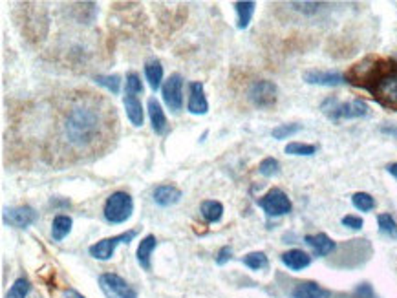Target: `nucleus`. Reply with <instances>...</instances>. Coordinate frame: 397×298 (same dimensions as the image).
<instances>
[{"mask_svg":"<svg viewBox=\"0 0 397 298\" xmlns=\"http://www.w3.org/2000/svg\"><path fill=\"white\" fill-rule=\"evenodd\" d=\"M114 106L99 95H77L65 110L61 121V138L70 154H94L112 138Z\"/></svg>","mask_w":397,"mask_h":298,"instance_id":"obj_1","label":"nucleus"},{"mask_svg":"<svg viewBox=\"0 0 397 298\" xmlns=\"http://www.w3.org/2000/svg\"><path fill=\"white\" fill-rule=\"evenodd\" d=\"M132 212H134V199L129 192L117 190V192L108 196V199L104 202L103 214L108 224H125L126 220H130Z\"/></svg>","mask_w":397,"mask_h":298,"instance_id":"obj_2","label":"nucleus"},{"mask_svg":"<svg viewBox=\"0 0 397 298\" xmlns=\"http://www.w3.org/2000/svg\"><path fill=\"white\" fill-rule=\"evenodd\" d=\"M320 110H322L332 121H339V119H359V117H364L368 114V104L361 99L341 103V101L335 99V97H328V99L322 103Z\"/></svg>","mask_w":397,"mask_h":298,"instance_id":"obj_3","label":"nucleus"},{"mask_svg":"<svg viewBox=\"0 0 397 298\" xmlns=\"http://www.w3.org/2000/svg\"><path fill=\"white\" fill-rule=\"evenodd\" d=\"M136 236H138V231H126V233L117 234V236L103 238V240H99L97 243H94V245L88 247V253H90L92 258L101 260V262H107V260L112 258L117 247L121 245V243H126V245H129V243L132 242Z\"/></svg>","mask_w":397,"mask_h":298,"instance_id":"obj_4","label":"nucleus"},{"mask_svg":"<svg viewBox=\"0 0 397 298\" xmlns=\"http://www.w3.org/2000/svg\"><path fill=\"white\" fill-rule=\"evenodd\" d=\"M99 287L107 298H138L129 282L116 272H103L99 277Z\"/></svg>","mask_w":397,"mask_h":298,"instance_id":"obj_5","label":"nucleus"},{"mask_svg":"<svg viewBox=\"0 0 397 298\" xmlns=\"http://www.w3.org/2000/svg\"><path fill=\"white\" fill-rule=\"evenodd\" d=\"M259 207L262 209L269 218H278L291 212V199L288 198L284 190L271 189L266 196L259 199Z\"/></svg>","mask_w":397,"mask_h":298,"instance_id":"obj_6","label":"nucleus"},{"mask_svg":"<svg viewBox=\"0 0 397 298\" xmlns=\"http://www.w3.org/2000/svg\"><path fill=\"white\" fill-rule=\"evenodd\" d=\"M276 94H278V90H276L275 82L263 79V81H255L251 84L247 97L259 109H271L276 103Z\"/></svg>","mask_w":397,"mask_h":298,"instance_id":"obj_7","label":"nucleus"},{"mask_svg":"<svg viewBox=\"0 0 397 298\" xmlns=\"http://www.w3.org/2000/svg\"><path fill=\"white\" fill-rule=\"evenodd\" d=\"M163 101L170 112L178 114L183 109V79L180 74H173L161 87Z\"/></svg>","mask_w":397,"mask_h":298,"instance_id":"obj_8","label":"nucleus"},{"mask_svg":"<svg viewBox=\"0 0 397 298\" xmlns=\"http://www.w3.org/2000/svg\"><path fill=\"white\" fill-rule=\"evenodd\" d=\"M371 92L383 104L397 106V70L381 75L371 88Z\"/></svg>","mask_w":397,"mask_h":298,"instance_id":"obj_9","label":"nucleus"},{"mask_svg":"<svg viewBox=\"0 0 397 298\" xmlns=\"http://www.w3.org/2000/svg\"><path fill=\"white\" fill-rule=\"evenodd\" d=\"M2 220L9 227H17V229H26L30 225L39 220V212L35 211L30 205H21V207L6 209L2 214Z\"/></svg>","mask_w":397,"mask_h":298,"instance_id":"obj_10","label":"nucleus"},{"mask_svg":"<svg viewBox=\"0 0 397 298\" xmlns=\"http://www.w3.org/2000/svg\"><path fill=\"white\" fill-rule=\"evenodd\" d=\"M304 81L308 84H317V87H342L346 84L344 75L339 72H324V70H308L304 74Z\"/></svg>","mask_w":397,"mask_h":298,"instance_id":"obj_11","label":"nucleus"},{"mask_svg":"<svg viewBox=\"0 0 397 298\" xmlns=\"http://www.w3.org/2000/svg\"><path fill=\"white\" fill-rule=\"evenodd\" d=\"M187 110L195 116H205L209 112V103L203 92L202 82H190L189 84V103Z\"/></svg>","mask_w":397,"mask_h":298,"instance_id":"obj_12","label":"nucleus"},{"mask_svg":"<svg viewBox=\"0 0 397 298\" xmlns=\"http://www.w3.org/2000/svg\"><path fill=\"white\" fill-rule=\"evenodd\" d=\"M304 243H306L311 251H313V255L319 256V258H324V256L332 255V253L335 251V247H337L332 238H330L328 234H324V233L308 234V236H304Z\"/></svg>","mask_w":397,"mask_h":298,"instance_id":"obj_13","label":"nucleus"},{"mask_svg":"<svg viewBox=\"0 0 397 298\" xmlns=\"http://www.w3.org/2000/svg\"><path fill=\"white\" fill-rule=\"evenodd\" d=\"M332 293H330L326 287L319 285L317 282H298L297 285L291 291V298H330Z\"/></svg>","mask_w":397,"mask_h":298,"instance_id":"obj_14","label":"nucleus"},{"mask_svg":"<svg viewBox=\"0 0 397 298\" xmlns=\"http://www.w3.org/2000/svg\"><path fill=\"white\" fill-rule=\"evenodd\" d=\"M152 199L160 207H170V205H176L182 199V190L174 185H160L156 187L154 192H152Z\"/></svg>","mask_w":397,"mask_h":298,"instance_id":"obj_15","label":"nucleus"},{"mask_svg":"<svg viewBox=\"0 0 397 298\" xmlns=\"http://www.w3.org/2000/svg\"><path fill=\"white\" fill-rule=\"evenodd\" d=\"M281 260L285 267L291 269V271L295 272L310 267L311 264V256L308 255V253H304L303 249H291V251H285L284 255L281 256Z\"/></svg>","mask_w":397,"mask_h":298,"instance_id":"obj_16","label":"nucleus"},{"mask_svg":"<svg viewBox=\"0 0 397 298\" xmlns=\"http://www.w3.org/2000/svg\"><path fill=\"white\" fill-rule=\"evenodd\" d=\"M147 109H148V117H151V125L152 130H154L156 134H165L167 132V117H165L163 109H161L160 101L156 99V97H151L147 103Z\"/></svg>","mask_w":397,"mask_h":298,"instance_id":"obj_17","label":"nucleus"},{"mask_svg":"<svg viewBox=\"0 0 397 298\" xmlns=\"http://www.w3.org/2000/svg\"><path fill=\"white\" fill-rule=\"evenodd\" d=\"M158 245V240H156L154 234H147V236L143 238L141 242L138 245V251H136V258H138V264L141 265L145 271H151L152 264H151V258H152V251L156 249Z\"/></svg>","mask_w":397,"mask_h":298,"instance_id":"obj_18","label":"nucleus"},{"mask_svg":"<svg viewBox=\"0 0 397 298\" xmlns=\"http://www.w3.org/2000/svg\"><path fill=\"white\" fill-rule=\"evenodd\" d=\"M123 104H125L126 117H129V121L132 123L134 126H141L143 119H145V114H143L141 101L138 99V95L125 94V97H123Z\"/></svg>","mask_w":397,"mask_h":298,"instance_id":"obj_19","label":"nucleus"},{"mask_svg":"<svg viewBox=\"0 0 397 298\" xmlns=\"http://www.w3.org/2000/svg\"><path fill=\"white\" fill-rule=\"evenodd\" d=\"M145 77L148 81V87L154 92L163 87V66L158 59H151V61L145 62Z\"/></svg>","mask_w":397,"mask_h":298,"instance_id":"obj_20","label":"nucleus"},{"mask_svg":"<svg viewBox=\"0 0 397 298\" xmlns=\"http://www.w3.org/2000/svg\"><path fill=\"white\" fill-rule=\"evenodd\" d=\"M72 225H74V220L70 216H65V214H59V216L53 218L52 221V238L53 242H62L66 236L72 231Z\"/></svg>","mask_w":397,"mask_h":298,"instance_id":"obj_21","label":"nucleus"},{"mask_svg":"<svg viewBox=\"0 0 397 298\" xmlns=\"http://www.w3.org/2000/svg\"><path fill=\"white\" fill-rule=\"evenodd\" d=\"M200 212H202L203 220L207 224H216L224 216V205L220 202H214V199H205L200 207Z\"/></svg>","mask_w":397,"mask_h":298,"instance_id":"obj_22","label":"nucleus"},{"mask_svg":"<svg viewBox=\"0 0 397 298\" xmlns=\"http://www.w3.org/2000/svg\"><path fill=\"white\" fill-rule=\"evenodd\" d=\"M255 2H236V4H234L238 15V28H240V30H246V28L249 26L253 13H255Z\"/></svg>","mask_w":397,"mask_h":298,"instance_id":"obj_23","label":"nucleus"},{"mask_svg":"<svg viewBox=\"0 0 397 298\" xmlns=\"http://www.w3.org/2000/svg\"><path fill=\"white\" fill-rule=\"evenodd\" d=\"M377 225H379V233L390 240H397V224L390 214H379L377 216Z\"/></svg>","mask_w":397,"mask_h":298,"instance_id":"obj_24","label":"nucleus"},{"mask_svg":"<svg viewBox=\"0 0 397 298\" xmlns=\"http://www.w3.org/2000/svg\"><path fill=\"white\" fill-rule=\"evenodd\" d=\"M94 81L99 84V87L107 88L108 92L112 95H117L119 94V90H121V77L119 75H95Z\"/></svg>","mask_w":397,"mask_h":298,"instance_id":"obj_25","label":"nucleus"},{"mask_svg":"<svg viewBox=\"0 0 397 298\" xmlns=\"http://www.w3.org/2000/svg\"><path fill=\"white\" fill-rule=\"evenodd\" d=\"M242 262H244V265H247V267L253 269V271H260V269H266L269 265L268 256H266V253H262V251L249 253V255L244 256Z\"/></svg>","mask_w":397,"mask_h":298,"instance_id":"obj_26","label":"nucleus"},{"mask_svg":"<svg viewBox=\"0 0 397 298\" xmlns=\"http://www.w3.org/2000/svg\"><path fill=\"white\" fill-rule=\"evenodd\" d=\"M31 289V284L28 278L21 277L17 278V280L13 282V285L9 287L8 294H6V298H28V293H30Z\"/></svg>","mask_w":397,"mask_h":298,"instance_id":"obj_27","label":"nucleus"},{"mask_svg":"<svg viewBox=\"0 0 397 298\" xmlns=\"http://www.w3.org/2000/svg\"><path fill=\"white\" fill-rule=\"evenodd\" d=\"M352 204H354V207L357 209V211L370 212L371 209L376 207V199L371 198L368 192H355V194L352 196Z\"/></svg>","mask_w":397,"mask_h":298,"instance_id":"obj_28","label":"nucleus"},{"mask_svg":"<svg viewBox=\"0 0 397 298\" xmlns=\"http://www.w3.org/2000/svg\"><path fill=\"white\" fill-rule=\"evenodd\" d=\"M317 152L315 145H306V143H290L288 147H285V154H290V156H313Z\"/></svg>","mask_w":397,"mask_h":298,"instance_id":"obj_29","label":"nucleus"},{"mask_svg":"<svg viewBox=\"0 0 397 298\" xmlns=\"http://www.w3.org/2000/svg\"><path fill=\"white\" fill-rule=\"evenodd\" d=\"M143 82H141V77H139L136 72H130V74H126V81H125V94H130V95H139L143 94Z\"/></svg>","mask_w":397,"mask_h":298,"instance_id":"obj_30","label":"nucleus"},{"mask_svg":"<svg viewBox=\"0 0 397 298\" xmlns=\"http://www.w3.org/2000/svg\"><path fill=\"white\" fill-rule=\"evenodd\" d=\"M259 172L266 177L276 176V174L281 172V163H278L275 158H266V160H262V163H260Z\"/></svg>","mask_w":397,"mask_h":298,"instance_id":"obj_31","label":"nucleus"},{"mask_svg":"<svg viewBox=\"0 0 397 298\" xmlns=\"http://www.w3.org/2000/svg\"><path fill=\"white\" fill-rule=\"evenodd\" d=\"M303 130V126L300 125H278L276 128H273L271 136L275 139H288L291 138L293 134H297V132H300Z\"/></svg>","mask_w":397,"mask_h":298,"instance_id":"obj_32","label":"nucleus"},{"mask_svg":"<svg viewBox=\"0 0 397 298\" xmlns=\"http://www.w3.org/2000/svg\"><path fill=\"white\" fill-rule=\"evenodd\" d=\"M341 224L344 225V227H348V229H352V231H361L363 229V218H359V216H354V214H348V216H344L341 220Z\"/></svg>","mask_w":397,"mask_h":298,"instance_id":"obj_33","label":"nucleus"},{"mask_svg":"<svg viewBox=\"0 0 397 298\" xmlns=\"http://www.w3.org/2000/svg\"><path fill=\"white\" fill-rule=\"evenodd\" d=\"M295 9H298V11H304V13H315L317 9H319V2H293Z\"/></svg>","mask_w":397,"mask_h":298,"instance_id":"obj_34","label":"nucleus"},{"mask_svg":"<svg viewBox=\"0 0 397 298\" xmlns=\"http://www.w3.org/2000/svg\"><path fill=\"white\" fill-rule=\"evenodd\" d=\"M231 255H233V249H231L229 245L222 247L220 251H218V256H216V264H218V265L227 264V262L231 260Z\"/></svg>","mask_w":397,"mask_h":298,"instance_id":"obj_35","label":"nucleus"},{"mask_svg":"<svg viewBox=\"0 0 397 298\" xmlns=\"http://www.w3.org/2000/svg\"><path fill=\"white\" fill-rule=\"evenodd\" d=\"M65 298H87V297H82L79 291H75V289H72V287H70V289H66Z\"/></svg>","mask_w":397,"mask_h":298,"instance_id":"obj_36","label":"nucleus"},{"mask_svg":"<svg viewBox=\"0 0 397 298\" xmlns=\"http://www.w3.org/2000/svg\"><path fill=\"white\" fill-rule=\"evenodd\" d=\"M386 170H388L390 174H392L393 177H397V163H392V165H388V167H386Z\"/></svg>","mask_w":397,"mask_h":298,"instance_id":"obj_37","label":"nucleus"},{"mask_svg":"<svg viewBox=\"0 0 397 298\" xmlns=\"http://www.w3.org/2000/svg\"><path fill=\"white\" fill-rule=\"evenodd\" d=\"M384 134H392V136H397V128H388V126H384L383 128Z\"/></svg>","mask_w":397,"mask_h":298,"instance_id":"obj_38","label":"nucleus"},{"mask_svg":"<svg viewBox=\"0 0 397 298\" xmlns=\"http://www.w3.org/2000/svg\"><path fill=\"white\" fill-rule=\"evenodd\" d=\"M52 205H65V207H70V202H59V199H52Z\"/></svg>","mask_w":397,"mask_h":298,"instance_id":"obj_39","label":"nucleus"}]
</instances>
